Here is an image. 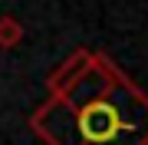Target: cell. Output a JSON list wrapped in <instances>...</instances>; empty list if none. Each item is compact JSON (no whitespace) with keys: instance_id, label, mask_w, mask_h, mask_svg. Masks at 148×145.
Returning a JSON list of instances; mask_svg holds the SVG:
<instances>
[{"instance_id":"6da1fadb","label":"cell","mask_w":148,"mask_h":145,"mask_svg":"<svg viewBox=\"0 0 148 145\" xmlns=\"http://www.w3.org/2000/svg\"><path fill=\"white\" fill-rule=\"evenodd\" d=\"M30 129L46 145H148V92L112 56L92 53L79 79L30 115Z\"/></svg>"},{"instance_id":"7a4b0ae2","label":"cell","mask_w":148,"mask_h":145,"mask_svg":"<svg viewBox=\"0 0 148 145\" xmlns=\"http://www.w3.org/2000/svg\"><path fill=\"white\" fill-rule=\"evenodd\" d=\"M92 63V49H86V46H79V49H73L63 63L56 66L53 73L46 76V89L49 92H59V89H66L69 82H76L79 76L86 73V66Z\"/></svg>"},{"instance_id":"3957f363","label":"cell","mask_w":148,"mask_h":145,"mask_svg":"<svg viewBox=\"0 0 148 145\" xmlns=\"http://www.w3.org/2000/svg\"><path fill=\"white\" fill-rule=\"evenodd\" d=\"M23 43V27L16 16H0V49H13Z\"/></svg>"}]
</instances>
